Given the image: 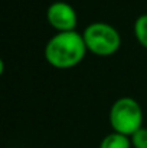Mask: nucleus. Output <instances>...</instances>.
Wrapping results in <instances>:
<instances>
[{
  "mask_svg": "<svg viewBox=\"0 0 147 148\" xmlns=\"http://www.w3.org/2000/svg\"><path fill=\"white\" fill-rule=\"evenodd\" d=\"M98 148H133V145L130 137L118 132H110L101 140Z\"/></svg>",
  "mask_w": 147,
  "mask_h": 148,
  "instance_id": "obj_5",
  "label": "nucleus"
},
{
  "mask_svg": "<svg viewBox=\"0 0 147 148\" xmlns=\"http://www.w3.org/2000/svg\"><path fill=\"white\" fill-rule=\"evenodd\" d=\"M87 53L88 50L82 33L77 30L52 35L43 49L45 60L52 68L61 71L78 66L84 60Z\"/></svg>",
  "mask_w": 147,
  "mask_h": 148,
  "instance_id": "obj_1",
  "label": "nucleus"
},
{
  "mask_svg": "<svg viewBox=\"0 0 147 148\" xmlns=\"http://www.w3.org/2000/svg\"><path fill=\"white\" fill-rule=\"evenodd\" d=\"M133 33L141 48L147 49V13L140 14L133 25Z\"/></svg>",
  "mask_w": 147,
  "mask_h": 148,
  "instance_id": "obj_6",
  "label": "nucleus"
},
{
  "mask_svg": "<svg viewBox=\"0 0 147 148\" xmlns=\"http://www.w3.org/2000/svg\"><path fill=\"white\" fill-rule=\"evenodd\" d=\"M87 50L95 56H111L121 48V35L107 22H92L82 30Z\"/></svg>",
  "mask_w": 147,
  "mask_h": 148,
  "instance_id": "obj_3",
  "label": "nucleus"
},
{
  "mask_svg": "<svg viewBox=\"0 0 147 148\" xmlns=\"http://www.w3.org/2000/svg\"><path fill=\"white\" fill-rule=\"evenodd\" d=\"M130 140L133 148H147V128L143 127L139 131H136L130 137Z\"/></svg>",
  "mask_w": 147,
  "mask_h": 148,
  "instance_id": "obj_7",
  "label": "nucleus"
},
{
  "mask_svg": "<svg viewBox=\"0 0 147 148\" xmlns=\"http://www.w3.org/2000/svg\"><path fill=\"white\" fill-rule=\"evenodd\" d=\"M144 114L139 101L131 97L115 99L108 112V121L112 132L131 137L136 131L143 128Z\"/></svg>",
  "mask_w": 147,
  "mask_h": 148,
  "instance_id": "obj_2",
  "label": "nucleus"
},
{
  "mask_svg": "<svg viewBox=\"0 0 147 148\" xmlns=\"http://www.w3.org/2000/svg\"><path fill=\"white\" fill-rule=\"evenodd\" d=\"M46 22L55 30V33L74 32L78 26V14L69 3L56 0L52 1L46 9Z\"/></svg>",
  "mask_w": 147,
  "mask_h": 148,
  "instance_id": "obj_4",
  "label": "nucleus"
}]
</instances>
